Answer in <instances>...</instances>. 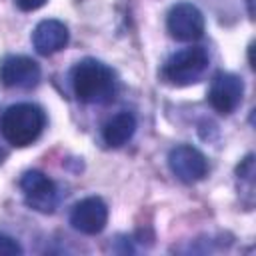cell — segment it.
Here are the masks:
<instances>
[{
    "mask_svg": "<svg viewBox=\"0 0 256 256\" xmlns=\"http://www.w3.org/2000/svg\"><path fill=\"white\" fill-rule=\"evenodd\" d=\"M166 28L172 38L180 42H192L204 34V16L194 4L180 2L170 8L166 18Z\"/></svg>",
    "mask_w": 256,
    "mask_h": 256,
    "instance_id": "obj_4",
    "label": "cell"
},
{
    "mask_svg": "<svg viewBox=\"0 0 256 256\" xmlns=\"http://www.w3.org/2000/svg\"><path fill=\"white\" fill-rule=\"evenodd\" d=\"M46 124L44 110L30 102L8 106L0 116V134L16 148H24L38 140Z\"/></svg>",
    "mask_w": 256,
    "mask_h": 256,
    "instance_id": "obj_2",
    "label": "cell"
},
{
    "mask_svg": "<svg viewBox=\"0 0 256 256\" xmlns=\"http://www.w3.org/2000/svg\"><path fill=\"white\" fill-rule=\"evenodd\" d=\"M108 222V206L98 196H88L74 204L70 212V224L74 230L94 236L104 230Z\"/></svg>",
    "mask_w": 256,
    "mask_h": 256,
    "instance_id": "obj_8",
    "label": "cell"
},
{
    "mask_svg": "<svg viewBox=\"0 0 256 256\" xmlns=\"http://www.w3.org/2000/svg\"><path fill=\"white\" fill-rule=\"evenodd\" d=\"M168 166H170L172 174L186 184L202 180L208 172L206 156L198 148L188 146V144H182V146H176L174 150H170Z\"/></svg>",
    "mask_w": 256,
    "mask_h": 256,
    "instance_id": "obj_6",
    "label": "cell"
},
{
    "mask_svg": "<svg viewBox=\"0 0 256 256\" xmlns=\"http://www.w3.org/2000/svg\"><path fill=\"white\" fill-rule=\"evenodd\" d=\"M242 94H244L242 78L232 72H220L214 76V80L210 84L208 100L218 114H230L238 108Z\"/></svg>",
    "mask_w": 256,
    "mask_h": 256,
    "instance_id": "obj_7",
    "label": "cell"
},
{
    "mask_svg": "<svg viewBox=\"0 0 256 256\" xmlns=\"http://www.w3.org/2000/svg\"><path fill=\"white\" fill-rule=\"evenodd\" d=\"M72 90L76 98L86 104L110 102L116 92L114 72L94 58L80 60L72 68Z\"/></svg>",
    "mask_w": 256,
    "mask_h": 256,
    "instance_id": "obj_1",
    "label": "cell"
},
{
    "mask_svg": "<svg viewBox=\"0 0 256 256\" xmlns=\"http://www.w3.org/2000/svg\"><path fill=\"white\" fill-rule=\"evenodd\" d=\"M40 80V66L28 56H8L0 64V82L8 88H34Z\"/></svg>",
    "mask_w": 256,
    "mask_h": 256,
    "instance_id": "obj_9",
    "label": "cell"
},
{
    "mask_svg": "<svg viewBox=\"0 0 256 256\" xmlns=\"http://www.w3.org/2000/svg\"><path fill=\"white\" fill-rule=\"evenodd\" d=\"M208 66V52L200 46H190L184 48L176 54H172L162 68V76L166 82L184 86L194 82Z\"/></svg>",
    "mask_w": 256,
    "mask_h": 256,
    "instance_id": "obj_3",
    "label": "cell"
},
{
    "mask_svg": "<svg viewBox=\"0 0 256 256\" xmlns=\"http://www.w3.org/2000/svg\"><path fill=\"white\" fill-rule=\"evenodd\" d=\"M68 28L64 22L60 20H42L38 22V26L32 32V44L36 48L38 54L42 56H50L60 52L66 44H68Z\"/></svg>",
    "mask_w": 256,
    "mask_h": 256,
    "instance_id": "obj_10",
    "label": "cell"
},
{
    "mask_svg": "<svg viewBox=\"0 0 256 256\" xmlns=\"http://www.w3.org/2000/svg\"><path fill=\"white\" fill-rule=\"evenodd\" d=\"M4 158H6V152H4V150H2V148H0V164H2V162H4Z\"/></svg>",
    "mask_w": 256,
    "mask_h": 256,
    "instance_id": "obj_14",
    "label": "cell"
},
{
    "mask_svg": "<svg viewBox=\"0 0 256 256\" xmlns=\"http://www.w3.org/2000/svg\"><path fill=\"white\" fill-rule=\"evenodd\" d=\"M136 132V118L130 112L114 114L102 128V138L110 148L124 146Z\"/></svg>",
    "mask_w": 256,
    "mask_h": 256,
    "instance_id": "obj_11",
    "label": "cell"
},
{
    "mask_svg": "<svg viewBox=\"0 0 256 256\" xmlns=\"http://www.w3.org/2000/svg\"><path fill=\"white\" fill-rule=\"evenodd\" d=\"M20 188L24 192L26 204L42 214L54 212L58 202V190L56 184L42 172L30 170L20 178Z\"/></svg>",
    "mask_w": 256,
    "mask_h": 256,
    "instance_id": "obj_5",
    "label": "cell"
},
{
    "mask_svg": "<svg viewBox=\"0 0 256 256\" xmlns=\"http://www.w3.org/2000/svg\"><path fill=\"white\" fill-rule=\"evenodd\" d=\"M22 254V246L6 234H0V256H18Z\"/></svg>",
    "mask_w": 256,
    "mask_h": 256,
    "instance_id": "obj_12",
    "label": "cell"
},
{
    "mask_svg": "<svg viewBox=\"0 0 256 256\" xmlns=\"http://www.w3.org/2000/svg\"><path fill=\"white\" fill-rule=\"evenodd\" d=\"M14 2H16V6H18L20 10H24V12L38 10L40 6H44V4H46V0H14Z\"/></svg>",
    "mask_w": 256,
    "mask_h": 256,
    "instance_id": "obj_13",
    "label": "cell"
}]
</instances>
